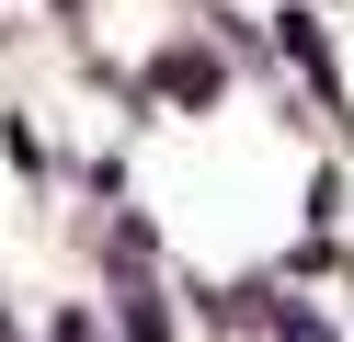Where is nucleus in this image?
<instances>
[{
  "label": "nucleus",
  "mask_w": 354,
  "mask_h": 342,
  "mask_svg": "<svg viewBox=\"0 0 354 342\" xmlns=\"http://www.w3.org/2000/svg\"><path fill=\"white\" fill-rule=\"evenodd\" d=\"M286 57H297L308 80H331V46H320V23H308V12H286Z\"/></svg>",
  "instance_id": "f257e3e1"
}]
</instances>
